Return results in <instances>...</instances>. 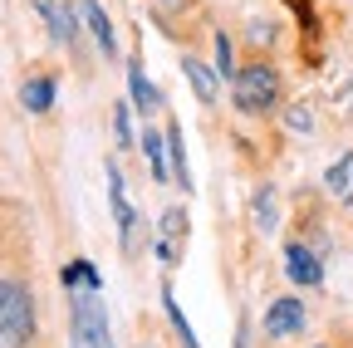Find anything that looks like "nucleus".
Returning a JSON list of instances; mask_svg holds the SVG:
<instances>
[{
	"mask_svg": "<svg viewBox=\"0 0 353 348\" xmlns=\"http://www.w3.org/2000/svg\"><path fill=\"white\" fill-rule=\"evenodd\" d=\"M69 348H113L108 309H103V294L94 285L69 289Z\"/></svg>",
	"mask_w": 353,
	"mask_h": 348,
	"instance_id": "nucleus-1",
	"label": "nucleus"
},
{
	"mask_svg": "<svg viewBox=\"0 0 353 348\" xmlns=\"http://www.w3.org/2000/svg\"><path fill=\"white\" fill-rule=\"evenodd\" d=\"M34 338V299L25 285L0 280V348H25Z\"/></svg>",
	"mask_w": 353,
	"mask_h": 348,
	"instance_id": "nucleus-2",
	"label": "nucleus"
},
{
	"mask_svg": "<svg viewBox=\"0 0 353 348\" xmlns=\"http://www.w3.org/2000/svg\"><path fill=\"white\" fill-rule=\"evenodd\" d=\"M231 83H236V108L241 113H270L280 103V74L270 64H250Z\"/></svg>",
	"mask_w": 353,
	"mask_h": 348,
	"instance_id": "nucleus-3",
	"label": "nucleus"
},
{
	"mask_svg": "<svg viewBox=\"0 0 353 348\" xmlns=\"http://www.w3.org/2000/svg\"><path fill=\"white\" fill-rule=\"evenodd\" d=\"M299 329H304V304H299L294 294L275 299L270 309H265V334H270V338H290V334H299Z\"/></svg>",
	"mask_w": 353,
	"mask_h": 348,
	"instance_id": "nucleus-4",
	"label": "nucleus"
},
{
	"mask_svg": "<svg viewBox=\"0 0 353 348\" xmlns=\"http://www.w3.org/2000/svg\"><path fill=\"white\" fill-rule=\"evenodd\" d=\"M285 275L294 280V285H324V265H319V255L314 250H304V245H290L285 250Z\"/></svg>",
	"mask_w": 353,
	"mask_h": 348,
	"instance_id": "nucleus-5",
	"label": "nucleus"
},
{
	"mask_svg": "<svg viewBox=\"0 0 353 348\" xmlns=\"http://www.w3.org/2000/svg\"><path fill=\"white\" fill-rule=\"evenodd\" d=\"M34 10L44 15V25H50L54 39H64V45H74V39H79V20H74L69 6H59V0H34Z\"/></svg>",
	"mask_w": 353,
	"mask_h": 348,
	"instance_id": "nucleus-6",
	"label": "nucleus"
},
{
	"mask_svg": "<svg viewBox=\"0 0 353 348\" xmlns=\"http://www.w3.org/2000/svg\"><path fill=\"white\" fill-rule=\"evenodd\" d=\"M79 15H83V25H88V30H94L99 50H103V54H118V39H113V20L103 15V6H99V0H79Z\"/></svg>",
	"mask_w": 353,
	"mask_h": 348,
	"instance_id": "nucleus-7",
	"label": "nucleus"
},
{
	"mask_svg": "<svg viewBox=\"0 0 353 348\" xmlns=\"http://www.w3.org/2000/svg\"><path fill=\"white\" fill-rule=\"evenodd\" d=\"M182 236H187V216L182 211H167L162 216V236H157V260H162V265L176 260V240H182Z\"/></svg>",
	"mask_w": 353,
	"mask_h": 348,
	"instance_id": "nucleus-8",
	"label": "nucleus"
},
{
	"mask_svg": "<svg viewBox=\"0 0 353 348\" xmlns=\"http://www.w3.org/2000/svg\"><path fill=\"white\" fill-rule=\"evenodd\" d=\"M108 196H113V221H118V236L123 245H132V206L123 196V177H118V167H108Z\"/></svg>",
	"mask_w": 353,
	"mask_h": 348,
	"instance_id": "nucleus-9",
	"label": "nucleus"
},
{
	"mask_svg": "<svg viewBox=\"0 0 353 348\" xmlns=\"http://www.w3.org/2000/svg\"><path fill=\"white\" fill-rule=\"evenodd\" d=\"M167 152H172V182H182V192H192L187 147H182V123H172V127H167Z\"/></svg>",
	"mask_w": 353,
	"mask_h": 348,
	"instance_id": "nucleus-10",
	"label": "nucleus"
},
{
	"mask_svg": "<svg viewBox=\"0 0 353 348\" xmlns=\"http://www.w3.org/2000/svg\"><path fill=\"white\" fill-rule=\"evenodd\" d=\"M182 74L192 79V89H196L201 103H216V74H211L201 59H182Z\"/></svg>",
	"mask_w": 353,
	"mask_h": 348,
	"instance_id": "nucleus-11",
	"label": "nucleus"
},
{
	"mask_svg": "<svg viewBox=\"0 0 353 348\" xmlns=\"http://www.w3.org/2000/svg\"><path fill=\"white\" fill-rule=\"evenodd\" d=\"M20 99H25L30 113H44V108L54 103V79H30L25 89H20Z\"/></svg>",
	"mask_w": 353,
	"mask_h": 348,
	"instance_id": "nucleus-12",
	"label": "nucleus"
},
{
	"mask_svg": "<svg viewBox=\"0 0 353 348\" xmlns=\"http://www.w3.org/2000/svg\"><path fill=\"white\" fill-rule=\"evenodd\" d=\"M59 280H64V289H79V285H94V289H103L99 270L88 265V260H74V265H64V270H59Z\"/></svg>",
	"mask_w": 353,
	"mask_h": 348,
	"instance_id": "nucleus-13",
	"label": "nucleus"
},
{
	"mask_svg": "<svg viewBox=\"0 0 353 348\" xmlns=\"http://www.w3.org/2000/svg\"><path fill=\"white\" fill-rule=\"evenodd\" d=\"M162 309H167V319H172V329H176V334H182V343H187V348H201V343H196V334H192V324H187V314H182V304H176V299H172V289H162Z\"/></svg>",
	"mask_w": 353,
	"mask_h": 348,
	"instance_id": "nucleus-14",
	"label": "nucleus"
},
{
	"mask_svg": "<svg viewBox=\"0 0 353 348\" xmlns=\"http://www.w3.org/2000/svg\"><path fill=\"white\" fill-rule=\"evenodd\" d=\"M162 99H157V89L143 79V64H132V108H143V113H152Z\"/></svg>",
	"mask_w": 353,
	"mask_h": 348,
	"instance_id": "nucleus-15",
	"label": "nucleus"
},
{
	"mask_svg": "<svg viewBox=\"0 0 353 348\" xmlns=\"http://www.w3.org/2000/svg\"><path fill=\"white\" fill-rule=\"evenodd\" d=\"M143 152H148L152 177H157V182H172V177H167V152H162V138H157V133H148V127H143Z\"/></svg>",
	"mask_w": 353,
	"mask_h": 348,
	"instance_id": "nucleus-16",
	"label": "nucleus"
},
{
	"mask_svg": "<svg viewBox=\"0 0 353 348\" xmlns=\"http://www.w3.org/2000/svg\"><path fill=\"white\" fill-rule=\"evenodd\" d=\"M255 221H260V231H275V192L270 187L255 196Z\"/></svg>",
	"mask_w": 353,
	"mask_h": 348,
	"instance_id": "nucleus-17",
	"label": "nucleus"
},
{
	"mask_svg": "<svg viewBox=\"0 0 353 348\" xmlns=\"http://www.w3.org/2000/svg\"><path fill=\"white\" fill-rule=\"evenodd\" d=\"M216 74H221V79H236V74H241V69L231 64V39H226V34H216Z\"/></svg>",
	"mask_w": 353,
	"mask_h": 348,
	"instance_id": "nucleus-18",
	"label": "nucleus"
},
{
	"mask_svg": "<svg viewBox=\"0 0 353 348\" xmlns=\"http://www.w3.org/2000/svg\"><path fill=\"white\" fill-rule=\"evenodd\" d=\"M348 177H353V157H339V162L329 167V177H324V182H329V192H343Z\"/></svg>",
	"mask_w": 353,
	"mask_h": 348,
	"instance_id": "nucleus-19",
	"label": "nucleus"
},
{
	"mask_svg": "<svg viewBox=\"0 0 353 348\" xmlns=\"http://www.w3.org/2000/svg\"><path fill=\"white\" fill-rule=\"evenodd\" d=\"M285 123L294 127V133H309V127H314V118H309V108H290V113H285Z\"/></svg>",
	"mask_w": 353,
	"mask_h": 348,
	"instance_id": "nucleus-20",
	"label": "nucleus"
},
{
	"mask_svg": "<svg viewBox=\"0 0 353 348\" xmlns=\"http://www.w3.org/2000/svg\"><path fill=\"white\" fill-rule=\"evenodd\" d=\"M113 133H118V143H132V118H128V108L113 113Z\"/></svg>",
	"mask_w": 353,
	"mask_h": 348,
	"instance_id": "nucleus-21",
	"label": "nucleus"
},
{
	"mask_svg": "<svg viewBox=\"0 0 353 348\" xmlns=\"http://www.w3.org/2000/svg\"><path fill=\"white\" fill-rule=\"evenodd\" d=\"M250 329H245V319H241V329H236V348H250V338H245Z\"/></svg>",
	"mask_w": 353,
	"mask_h": 348,
	"instance_id": "nucleus-22",
	"label": "nucleus"
},
{
	"mask_svg": "<svg viewBox=\"0 0 353 348\" xmlns=\"http://www.w3.org/2000/svg\"><path fill=\"white\" fill-rule=\"evenodd\" d=\"M348 94H353V83H348Z\"/></svg>",
	"mask_w": 353,
	"mask_h": 348,
	"instance_id": "nucleus-23",
	"label": "nucleus"
},
{
	"mask_svg": "<svg viewBox=\"0 0 353 348\" xmlns=\"http://www.w3.org/2000/svg\"><path fill=\"white\" fill-rule=\"evenodd\" d=\"M348 206H353V196H348Z\"/></svg>",
	"mask_w": 353,
	"mask_h": 348,
	"instance_id": "nucleus-24",
	"label": "nucleus"
}]
</instances>
